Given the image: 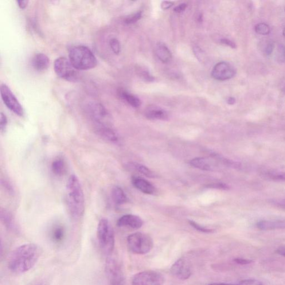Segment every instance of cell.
<instances>
[{
  "label": "cell",
  "mask_w": 285,
  "mask_h": 285,
  "mask_svg": "<svg viewBox=\"0 0 285 285\" xmlns=\"http://www.w3.org/2000/svg\"><path fill=\"white\" fill-rule=\"evenodd\" d=\"M284 92H285V87H284Z\"/></svg>",
  "instance_id": "49"
},
{
  "label": "cell",
  "mask_w": 285,
  "mask_h": 285,
  "mask_svg": "<svg viewBox=\"0 0 285 285\" xmlns=\"http://www.w3.org/2000/svg\"><path fill=\"white\" fill-rule=\"evenodd\" d=\"M109 45L113 51V52L115 54L118 55L120 52L121 47L119 41L115 38H113L109 41Z\"/></svg>",
  "instance_id": "30"
},
{
  "label": "cell",
  "mask_w": 285,
  "mask_h": 285,
  "mask_svg": "<svg viewBox=\"0 0 285 285\" xmlns=\"http://www.w3.org/2000/svg\"><path fill=\"white\" fill-rule=\"evenodd\" d=\"M2 184L3 185V186L4 187H5V189L9 191V193L13 192V188H12V187L9 184V183L6 182V181H2Z\"/></svg>",
  "instance_id": "45"
},
{
  "label": "cell",
  "mask_w": 285,
  "mask_h": 285,
  "mask_svg": "<svg viewBox=\"0 0 285 285\" xmlns=\"http://www.w3.org/2000/svg\"><path fill=\"white\" fill-rule=\"evenodd\" d=\"M255 29L256 33L262 35H268L270 32V27L265 23H258Z\"/></svg>",
  "instance_id": "28"
},
{
  "label": "cell",
  "mask_w": 285,
  "mask_h": 285,
  "mask_svg": "<svg viewBox=\"0 0 285 285\" xmlns=\"http://www.w3.org/2000/svg\"><path fill=\"white\" fill-rule=\"evenodd\" d=\"M174 2L171 1H163L161 3V8L163 10H168L173 5Z\"/></svg>",
  "instance_id": "41"
},
{
  "label": "cell",
  "mask_w": 285,
  "mask_h": 285,
  "mask_svg": "<svg viewBox=\"0 0 285 285\" xmlns=\"http://www.w3.org/2000/svg\"><path fill=\"white\" fill-rule=\"evenodd\" d=\"M208 285H238L235 284H225V283H214V284H210Z\"/></svg>",
  "instance_id": "47"
},
{
  "label": "cell",
  "mask_w": 285,
  "mask_h": 285,
  "mask_svg": "<svg viewBox=\"0 0 285 285\" xmlns=\"http://www.w3.org/2000/svg\"><path fill=\"white\" fill-rule=\"evenodd\" d=\"M221 42L222 43V44L231 47V48L233 49H235L236 48L235 43L233 42L231 40H229V39L227 38L221 39Z\"/></svg>",
  "instance_id": "37"
},
{
  "label": "cell",
  "mask_w": 285,
  "mask_h": 285,
  "mask_svg": "<svg viewBox=\"0 0 285 285\" xmlns=\"http://www.w3.org/2000/svg\"><path fill=\"white\" fill-rule=\"evenodd\" d=\"M54 69L57 75L62 79L70 82H77L80 79L79 70L74 68L66 57L57 58L54 62Z\"/></svg>",
  "instance_id": "6"
},
{
  "label": "cell",
  "mask_w": 285,
  "mask_h": 285,
  "mask_svg": "<svg viewBox=\"0 0 285 285\" xmlns=\"http://www.w3.org/2000/svg\"><path fill=\"white\" fill-rule=\"evenodd\" d=\"M143 225V221L141 218L133 214L124 215L117 221V226L119 228L139 229L142 227Z\"/></svg>",
  "instance_id": "14"
},
{
  "label": "cell",
  "mask_w": 285,
  "mask_h": 285,
  "mask_svg": "<svg viewBox=\"0 0 285 285\" xmlns=\"http://www.w3.org/2000/svg\"><path fill=\"white\" fill-rule=\"evenodd\" d=\"M234 261L236 263L242 265H248L252 263V260L243 258H236L234 260Z\"/></svg>",
  "instance_id": "38"
},
{
  "label": "cell",
  "mask_w": 285,
  "mask_h": 285,
  "mask_svg": "<svg viewBox=\"0 0 285 285\" xmlns=\"http://www.w3.org/2000/svg\"><path fill=\"white\" fill-rule=\"evenodd\" d=\"M187 7V5L186 3H183L179 4L178 6L174 8V11L175 13H181L186 9Z\"/></svg>",
  "instance_id": "39"
},
{
  "label": "cell",
  "mask_w": 285,
  "mask_h": 285,
  "mask_svg": "<svg viewBox=\"0 0 285 285\" xmlns=\"http://www.w3.org/2000/svg\"><path fill=\"white\" fill-rule=\"evenodd\" d=\"M27 285H47V283L44 280L38 279L34 282L30 283Z\"/></svg>",
  "instance_id": "42"
},
{
  "label": "cell",
  "mask_w": 285,
  "mask_h": 285,
  "mask_svg": "<svg viewBox=\"0 0 285 285\" xmlns=\"http://www.w3.org/2000/svg\"><path fill=\"white\" fill-rule=\"evenodd\" d=\"M142 17V12H137L135 14L131 15L125 19V22L127 24H132V23L137 22Z\"/></svg>",
  "instance_id": "31"
},
{
  "label": "cell",
  "mask_w": 285,
  "mask_h": 285,
  "mask_svg": "<svg viewBox=\"0 0 285 285\" xmlns=\"http://www.w3.org/2000/svg\"><path fill=\"white\" fill-rule=\"evenodd\" d=\"M1 219L3 225L10 231L15 233H18L19 232L17 225L16 224L13 215L9 211H7L5 209H1Z\"/></svg>",
  "instance_id": "21"
},
{
  "label": "cell",
  "mask_w": 285,
  "mask_h": 285,
  "mask_svg": "<svg viewBox=\"0 0 285 285\" xmlns=\"http://www.w3.org/2000/svg\"><path fill=\"white\" fill-rule=\"evenodd\" d=\"M52 170L53 173L57 176H62L65 173L66 165L64 160L58 158L54 160L52 165Z\"/></svg>",
  "instance_id": "26"
},
{
  "label": "cell",
  "mask_w": 285,
  "mask_h": 285,
  "mask_svg": "<svg viewBox=\"0 0 285 285\" xmlns=\"http://www.w3.org/2000/svg\"><path fill=\"white\" fill-rule=\"evenodd\" d=\"M97 237L99 247L105 255H111L114 251L115 237L114 231L108 220H100L97 228Z\"/></svg>",
  "instance_id": "4"
},
{
  "label": "cell",
  "mask_w": 285,
  "mask_h": 285,
  "mask_svg": "<svg viewBox=\"0 0 285 285\" xmlns=\"http://www.w3.org/2000/svg\"><path fill=\"white\" fill-rule=\"evenodd\" d=\"M127 246L132 252L144 255L149 253L153 248V241L147 234L136 232L128 237Z\"/></svg>",
  "instance_id": "5"
},
{
  "label": "cell",
  "mask_w": 285,
  "mask_h": 285,
  "mask_svg": "<svg viewBox=\"0 0 285 285\" xmlns=\"http://www.w3.org/2000/svg\"><path fill=\"white\" fill-rule=\"evenodd\" d=\"M238 285H264L260 281L255 279H247L242 280Z\"/></svg>",
  "instance_id": "34"
},
{
  "label": "cell",
  "mask_w": 285,
  "mask_h": 285,
  "mask_svg": "<svg viewBox=\"0 0 285 285\" xmlns=\"http://www.w3.org/2000/svg\"><path fill=\"white\" fill-rule=\"evenodd\" d=\"M227 102L229 105H233L236 103V99L233 97H229L227 99Z\"/></svg>",
  "instance_id": "46"
},
{
  "label": "cell",
  "mask_w": 285,
  "mask_h": 285,
  "mask_svg": "<svg viewBox=\"0 0 285 285\" xmlns=\"http://www.w3.org/2000/svg\"><path fill=\"white\" fill-rule=\"evenodd\" d=\"M190 163L191 166L202 171H213L216 168L214 162L209 158H194L191 160Z\"/></svg>",
  "instance_id": "18"
},
{
  "label": "cell",
  "mask_w": 285,
  "mask_h": 285,
  "mask_svg": "<svg viewBox=\"0 0 285 285\" xmlns=\"http://www.w3.org/2000/svg\"><path fill=\"white\" fill-rule=\"evenodd\" d=\"M119 95L123 99L126 100L129 104L131 105L132 107L138 108L141 105V102H140L137 97L131 95L130 93L126 91L121 90L119 92Z\"/></svg>",
  "instance_id": "25"
},
{
  "label": "cell",
  "mask_w": 285,
  "mask_h": 285,
  "mask_svg": "<svg viewBox=\"0 0 285 285\" xmlns=\"http://www.w3.org/2000/svg\"><path fill=\"white\" fill-rule=\"evenodd\" d=\"M257 228L263 231L285 229V218L272 220H262L257 222Z\"/></svg>",
  "instance_id": "15"
},
{
  "label": "cell",
  "mask_w": 285,
  "mask_h": 285,
  "mask_svg": "<svg viewBox=\"0 0 285 285\" xmlns=\"http://www.w3.org/2000/svg\"><path fill=\"white\" fill-rule=\"evenodd\" d=\"M65 234L64 228L62 226H56L51 232V239L55 244H61L64 239Z\"/></svg>",
  "instance_id": "27"
},
{
  "label": "cell",
  "mask_w": 285,
  "mask_h": 285,
  "mask_svg": "<svg viewBox=\"0 0 285 285\" xmlns=\"http://www.w3.org/2000/svg\"><path fill=\"white\" fill-rule=\"evenodd\" d=\"M145 114L148 119L151 120H167L170 116L167 111L157 107L148 108Z\"/></svg>",
  "instance_id": "19"
},
{
  "label": "cell",
  "mask_w": 285,
  "mask_h": 285,
  "mask_svg": "<svg viewBox=\"0 0 285 285\" xmlns=\"http://www.w3.org/2000/svg\"><path fill=\"white\" fill-rule=\"evenodd\" d=\"M112 198L116 205H121L127 202L128 198L123 190L119 187H114L112 190Z\"/></svg>",
  "instance_id": "24"
},
{
  "label": "cell",
  "mask_w": 285,
  "mask_h": 285,
  "mask_svg": "<svg viewBox=\"0 0 285 285\" xmlns=\"http://www.w3.org/2000/svg\"><path fill=\"white\" fill-rule=\"evenodd\" d=\"M33 68L37 72H44L49 68L50 60L45 54L38 53L35 54L32 60Z\"/></svg>",
  "instance_id": "16"
},
{
  "label": "cell",
  "mask_w": 285,
  "mask_h": 285,
  "mask_svg": "<svg viewBox=\"0 0 285 285\" xmlns=\"http://www.w3.org/2000/svg\"><path fill=\"white\" fill-rule=\"evenodd\" d=\"M165 282L163 276L154 271H146L138 273L133 278L132 285H163Z\"/></svg>",
  "instance_id": "9"
},
{
  "label": "cell",
  "mask_w": 285,
  "mask_h": 285,
  "mask_svg": "<svg viewBox=\"0 0 285 285\" xmlns=\"http://www.w3.org/2000/svg\"><path fill=\"white\" fill-rule=\"evenodd\" d=\"M236 70L226 62H218L212 70L211 75L214 79L225 81L232 79L236 75Z\"/></svg>",
  "instance_id": "11"
},
{
  "label": "cell",
  "mask_w": 285,
  "mask_h": 285,
  "mask_svg": "<svg viewBox=\"0 0 285 285\" xmlns=\"http://www.w3.org/2000/svg\"><path fill=\"white\" fill-rule=\"evenodd\" d=\"M171 272V274L181 280L189 279L192 275L189 263L183 259H179L173 265Z\"/></svg>",
  "instance_id": "12"
},
{
  "label": "cell",
  "mask_w": 285,
  "mask_h": 285,
  "mask_svg": "<svg viewBox=\"0 0 285 285\" xmlns=\"http://www.w3.org/2000/svg\"><path fill=\"white\" fill-rule=\"evenodd\" d=\"M207 188L228 190L229 189V187L224 183H214V184L208 185L207 186Z\"/></svg>",
  "instance_id": "33"
},
{
  "label": "cell",
  "mask_w": 285,
  "mask_h": 285,
  "mask_svg": "<svg viewBox=\"0 0 285 285\" xmlns=\"http://www.w3.org/2000/svg\"><path fill=\"white\" fill-rule=\"evenodd\" d=\"M66 200L71 215L76 219L83 216L85 209L84 194L79 178L70 175L66 186Z\"/></svg>",
  "instance_id": "2"
},
{
  "label": "cell",
  "mask_w": 285,
  "mask_h": 285,
  "mask_svg": "<svg viewBox=\"0 0 285 285\" xmlns=\"http://www.w3.org/2000/svg\"><path fill=\"white\" fill-rule=\"evenodd\" d=\"M95 128L97 134L104 140L113 143L119 142L118 135L108 125H95Z\"/></svg>",
  "instance_id": "13"
},
{
  "label": "cell",
  "mask_w": 285,
  "mask_h": 285,
  "mask_svg": "<svg viewBox=\"0 0 285 285\" xmlns=\"http://www.w3.org/2000/svg\"><path fill=\"white\" fill-rule=\"evenodd\" d=\"M85 109L94 125H108L107 122L108 113L103 105L97 102H90L86 105Z\"/></svg>",
  "instance_id": "10"
},
{
  "label": "cell",
  "mask_w": 285,
  "mask_h": 285,
  "mask_svg": "<svg viewBox=\"0 0 285 285\" xmlns=\"http://www.w3.org/2000/svg\"><path fill=\"white\" fill-rule=\"evenodd\" d=\"M7 125V117L3 113H1V117H0V130H1V132L5 131Z\"/></svg>",
  "instance_id": "35"
},
{
  "label": "cell",
  "mask_w": 285,
  "mask_h": 285,
  "mask_svg": "<svg viewBox=\"0 0 285 285\" xmlns=\"http://www.w3.org/2000/svg\"><path fill=\"white\" fill-rule=\"evenodd\" d=\"M70 62L79 71L95 68L97 60L95 55L87 47L78 45L72 47L69 52Z\"/></svg>",
  "instance_id": "3"
},
{
  "label": "cell",
  "mask_w": 285,
  "mask_h": 285,
  "mask_svg": "<svg viewBox=\"0 0 285 285\" xmlns=\"http://www.w3.org/2000/svg\"><path fill=\"white\" fill-rule=\"evenodd\" d=\"M138 75L142 78L144 80L151 81H153L154 77L152 76L148 70L146 69L139 67L138 69Z\"/></svg>",
  "instance_id": "29"
},
{
  "label": "cell",
  "mask_w": 285,
  "mask_h": 285,
  "mask_svg": "<svg viewBox=\"0 0 285 285\" xmlns=\"http://www.w3.org/2000/svg\"><path fill=\"white\" fill-rule=\"evenodd\" d=\"M2 100L4 104L11 112L19 116L24 114L23 108L11 89L6 84H2L0 88Z\"/></svg>",
  "instance_id": "8"
},
{
  "label": "cell",
  "mask_w": 285,
  "mask_h": 285,
  "mask_svg": "<svg viewBox=\"0 0 285 285\" xmlns=\"http://www.w3.org/2000/svg\"><path fill=\"white\" fill-rule=\"evenodd\" d=\"M189 223L191 226H192L194 228L196 229L198 231L208 233H212L214 231L213 229L203 227V226L197 224L196 222L193 221H189Z\"/></svg>",
  "instance_id": "32"
},
{
  "label": "cell",
  "mask_w": 285,
  "mask_h": 285,
  "mask_svg": "<svg viewBox=\"0 0 285 285\" xmlns=\"http://www.w3.org/2000/svg\"><path fill=\"white\" fill-rule=\"evenodd\" d=\"M283 35L284 37H285V27L284 29L283 30Z\"/></svg>",
  "instance_id": "48"
},
{
  "label": "cell",
  "mask_w": 285,
  "mask_h": 285,
  "mask_svg": "<svg viewBox=\"0 0 285 285\" xmlns=\"http://www.w3.org/2000/svg\"><path fill=\"white\" fill-rule=\"evenodd\" d=\"M17 2L19 7L21 9H26L29 3L28 1H17Z\"/></svg>",
  "instance_id": "43"
},
{
  "label": "cell",
  "mask_w": 285,
  "mask_h": 285,
  "mask_svg": "<svg viewBox=\"0 0 285 285\" xmlns=\"http://www.w3.org/2000/svg\"><path fill=\"white\" fill-rule=\"evenodd\" d=\"M274 49V44L272 42L268 43L265 48V52L267 55H270Z\"/></svg>",
  "instance_id": "40"
},
{
  "label": "cell",
  "mask_w": 285,
  "mask_h": 285,
  "mask_svg": "<svg viewBox=\"0 0 285 285\" xmlns=\"http://www.w3.org/2000/svg\"><path fill=\"white\" fill-rule=\"evenodd\" d=\"M41 254V249L34 244L19 246L12 251L7 260L9 271L16 275L28 272L38 262Z\"/></svg>",
  "instance_id": "1"
},
{
  "label": "cell",
  "mask_w": 285,
  "mask_h": 285,
  "mask_svg": "<svg viewBox=\"0 0 285 285\" xmlns=\"http://www.w3.org/2000/svg\"><path fill=\"white\" fill-rule=\"evenodd\" d=\"M156 54L163 63L169 62L172 57L171 51L163 42H159L155 48Z\"/></svg>",
  "instance_id": "20"
},
{
  "label": "cell",
  "mask_w": 285,
  "mask_h": 285,
  "mask_svg": "<svg viewBox=\"0 0 285 285\" xmlns=\"http://www.w3.org/2000/svg\"><path fill=\"white\" fill-rule=\"evenodd\" d=\"M128 168L133 170L138 171L145 176L150 178H157V175L153 171H152L146 166H144L137 163H130L128 164Z\"/></svg>",
  "instance_id": "22"
},
{
  "label": "cell",
  "mask_w": 285,
  "mask_h": 285,
  "mask_svg": "<svg viewBox=\"0 0 285 285\" xmlns=\"http://www.w3.org/2000/svg\"><path fill=\"white\" fill-rule=\"evenodd\" d=\"M105 272L110 285H125L122 267L115 258L108 257L105 263Z\"/></svg>",
  "instance_id": "7"
},
{
  "label": "cell",
  "mask_w": 285,
  "mask_h": 285,
  "mask_svg": "<svg viewBox=\"0 0 285 285\" xmlns=\"http://www.w3.org/2000/svg\"><path fill=\"white\" fill-rule=\"evenodd\" d=\"M271 203L279 208L285 209V198L274 199L271 201Z\"/></svg>",
  "instance_id": "36"
},
{
  "label": "cell",
  "mask_w": 285,
  "mask_h": 285,
  "mask_svg": "<svg viewBox=\"0 0 285 285\" xmlns=\"http://www.w3.org/2000/svg\"><path fill=\"white\" fill-rule=\"evenodd\" d=\"M276 252L280 255L285 257V247L282 246V247H279L276 249Z\"/></svg>",
  "instance_id": "44"
},
{
  "label": "cell",
  "mask_w": 285,
  "mask_h": 285,
  "mask_svg": "<svg viewBox=\"0 0 285 285\" xmlns=\"http://www.w3.org/2000/svg\"><path fill=\"white\" fill-rule=\"evenodd\" d=\"M133 185L142 192L147 194H153L155 191V187L153 185L146 179L139 177H133L132 179Z\"/></svg>",
  "instance_id": "17"
},
{
  "label": "cell",
  "mask_w": 285,
  "mask_h": 285,
  "mask_svg": "<svg viewBox=\"0 0 285 285\" xmlns=\"http://www.w3.org/2000/svg\"><path fill=\"white\" fill-rule=\"evenodd\" d=\"M261 175L268 180L278 182H285V172L272 170L261 171Z\"/></svg>",
  "instance_id": "23"
}]
</instances>
